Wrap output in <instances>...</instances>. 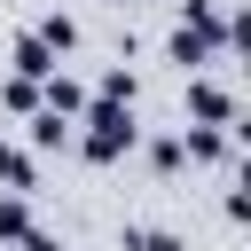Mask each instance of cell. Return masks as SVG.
Listing matches in <instances>:
<instances>
[{
	"instance_id": "cell-7",
	"label": "cell",
	"mask_w": 251,
	"mask_h": 251,
	"mask_svg": "<svg viewBox=\"0 0 251 251\" xmlns=\"http://www.w3.org/2000/svg\"><path fill=\"white\" fill-rule=\"evenodd\" d=\"M118 251H188V235H173V227H126Z\"/></svg>"
},
{
	"instance_id": "cell-12",
	"label": "cell",
	"mask_w": 251,
	"mask_h": 251,
	"mask_svg": "<svg viewBox=\"0 0 251 251\" xmlns=\"http://www.w3.org/2000/svg\"><path fill=\"white\" fill-rule=\"evenodd\" d=\"M8 251H63V243H55V235H39V227H31V235H16V243H8Z\"/></svg>"
},
{
	"instance_id": "cell-6",
	"label": "cell",
	"mask_w": 251,
	"mask_h": 251,
	"mask_svg": "<svg viewBox=\"0 0 251 251\" xmlns=\"http://www.w3.org/2000/svg\"><path fill=\"white\" fill-rule=\"evenodd\" d=\"M16 235H31V196H24V188L0 196V243H16Z\"/></svg>"
},
{
	"instance_id": "cell-3",
	"label": "cell",
	"mask_w": 251,
	"mask_h": 251,
	"mask_svg": "<svg viewBox=\"0 0 251 251\" xmlns=\"http://www.w3.org/2000/svg\"><path fill=\"white\" fill-rule=\"evenodd\" d=\"M8 55H16V78H47V71L63 63V55H55L39 31H16V39H8Z\"/></svg>"
},
{
	"instance_id": "cell-10",
	"label": "cell",
	"mask_w": 251,
	"mask_h": 251,
	"mask_svg": "<svg viewBox=\"0 0 251 251\" xmlns=\"http://www.w3.org/2000/svg\"><path fill=\"white\" fill-rule=\"evenodd\" d=\"M149 165H157V173H180V165H188V157H180V133H157V141H149Z\"/></svg>"
},
{
	"instance_id": "cell-13",
	"label": "cell",
	"mask_w": 251,
	"mask_h": 251,
	"mask_svg": "<svg viewBox=\"0 0 251 251\" xmlns=\"http://www.w3.org/2000/svg\"><path fill=\"white\" fill-rule=\"evenodd\" d=\"M110 8H133V0H110Z\"/></svg>"
},
{
	"instance_id": "cell-1",
	"label": "cell",
	"mask_w": 251,
	"mask_h": 251,
	"mask_svg": "<svg viewBox=\"0 0 251 251\" xmlns=\"http://www.w3.org/2000/svg\"><path fill=\"white\" fill-rule=\"evenodd\" d=\"M78 118H86V133H71V149H78L86 165H118V157H133V141H141L133 102H86Z\"/></svg>"
},
{
	"instance_id": "cell-5",
	"label": "cell",
	"mask_w": 251,
	"mask_h": 251,
	"mask_svg": "<svg viewBox=\"0 0 251 251\" xmlns=\"http://www.w3.org/2000/svg\"><path fill=\"white\" fill-rule=\"evenodd\" d=\"M71 133H78V118H63V110H31V149H71Z\"/></svg>"
},
{
	"instance_id": "cell-9",
	"label": "cell",
	"mask_w": 251,
	"mask_h": 251,
	"mask_svg": "<svg viewBox=\"0 0 251 251\" xmlns=\"http://www.w3.org/2000/svg\"><path fill=\"white\" fill-rule=\"evenodd\" d=\"M133 94H141V78H133L126 63H110V71L94 78V102H133Z\"/></svg>"
},
{
	"instance_id": "cell-4",
	"label": "cell",
	"mask_w": 251,
	"mask_h": 251,
	"mask_svg": "<svg viewBox=\"0 0 251 251\" xmlns=\"http://www.w3.org/2000/svg\"><path fill=\"white\" fill-rule=\"evenodd\" d=\"M0 188H24V196L39 188V157H31V149H16L8 133H0Z\"/></svg>"
},
{
	"instance_id": "cell-11",
	"label": "cell",
	"mask_w": 251,
	"mask_h": 251,
	"mask_svg": "<svg viewBox=\"0 0 251 251\" xmlns=\"http://www.w3.org/2000/svg\"><path fill=\"white\" fill-rule=\"evenodd\" d=\"M0 94H8V110H24V118H31V110H39V78H8V86H0Z\"/></svg>"
},
{
	"instance_id": "cell-2",
	"label": "cell",
	"mask_w": 251,
	"mask_h": 251,
	"mask_svg": "<svg viewBox=\"0 0 251 251\" xmlns=\"http://www.w3.org/2000/svg\"><path fill=\"white\" fill-rule=\"evenodd\" d=\"M180 110H188V126H227V133L243 141V118H235V94H227L220 78H196V71H188V94H180Z\"/></svg>"
},
{
	"instance_id": "cell-8",
	"label": "cell",
	"mask_w": 251,
	"mask_h": 251,
	"mask_svg": "<svg viewBox=\"0 0 251 251\" xmlns=\"http://www.w3.org/2000/svg\"><path fill=\"white\" fill-rule=\"evenodd\" d=\"M31 31H39V39H47V47H55V55H71V47H78V24H71V16H63V8H47V16H39V24H31Z\"/></svg>"
}]
</instances>
